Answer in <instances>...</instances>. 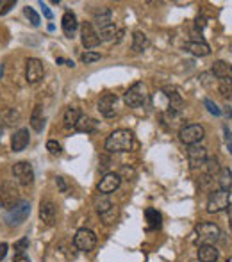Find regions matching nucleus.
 I'll return each instance as SVG.
<instances>
[{
	"label": "nucleus",
	"mask_w": 232,
	"mask_h": 262,
	"mask_svg": "<svg viewBox=\"0 0 232 262\" xmlns=\"http://www.w3.org/2000/svg\"><path fill=\"white\" fill-rule=\"evenodd\" d=\"M2 75H4V65H0V79H2Z\"/></svg>",
	"instance_id": "nucleus-49"
},
{
	"label": "nucleus",
	"mask_w": 232,
	"mask_h": 262,
	"mask_svg": "<svg viewBox=\"0 0 232 262\" xmlns=\"http://www.w3.org/2000/svg\"><path fill=\"white\" fill-rule=\"evenodd\" d=\"M120 184H122V177L118 173H105L100 178L97 189H99L100 194H111L120 188Z\"/></svg>",
	"instance_id": "nucleus-13"
},
{
	"label": "nucleus",
	"mask_w": 232,
	"mask_h": 262,
	"mask_svg": "<svg viewBox=\"0 0 232 262\" xmlns=\"http://www.w3.org/2000/svg\"><path fill=\"white\" fill-rule=\"evenodd\" d=\"M116 95L114 93H105L100 96L99 100V111L102 116H105V118H113L114 114H116V111H114V105H116Z\"/></svg>",
	"instance_id": "nucleus-16"
},
{
	"label": "nucleus",
	"mask_w": 232,
	"mask_h": 262,
	"mask_svg": "<svg viewBox=\"0 0 232 262\" xmlns=\"http://www.w3.org/2000/svg\"><path fill=\"white\" fill-rule=\"evenodd\" d=\"M231 52H232V48H231Z\"/></svg>",
	"instance_id": "nucleus-51"
},
{
	"label": "nucleus",
	"mask_w": 232,
	"mask_h": 262,
	"mask_svg": "<svg viewBox=\"0 0 232 262\" xmlns=\"http://www.w3.org/2000/svg\"><path fill=\"white\" fill-rule=\"evenodd\" d=\"M24 13H25V16L29 18L30 24H32V25H40V15H38V13H36L32 7H29V5H27V7H24Z\"/></svg>",
	"instance_id": "nucleus-34"
},
{
	"label": "nucleus",
	"mask_w": 232,
	"mask_h": 262,
	"mask_svg": "<svg viewBox=\"0 0 232 262\" xmlns=\"http://www.w3.org/2000/svg\"><path fill=\"white\" fill-rule=\"evenodd\" d=\"M55 184H57V188H59L61 193H66V191H68V186H66V182H64V178H63V177H57V178H55Z\"/></svg>",
	"instance_id": "nucleus-39"
},
{
	"label": "nucleus",
	"mask_w": 232,
	"mask_h": 262,
	"mask_svg": "<svg viewBox=\"0 0 232 262\" xmlns=\"http://www.w3.org/2000/svg\"><path fill=\"white\" fill-rule=\"evenodd\" d=\"M124 34H125V30L124 29H120V30H116V38H114V41H116V43H120V41H122V38H124Z\"/></svg>",
	"instance_id": "nucleus-44"
},
{
	"label": "nucleus",
	"mask_w": 232,
	"mask_h": 262,
	"mask_svg": "<svg viewBox=\"0 0 232 262\" xmlns=\"http://www.w3.org/2000/svg\"><path fill=\"white\" fill-rule=\"evenodd\" d=\"M13 262H30V259L25 255V253H15V259Z\"/></svg>",
	"instance_id": "nucleus-41"
},
{
	"label": "nucleus",
	"mask_w": 232,
	"mask_h": 262,
	"mask_svg": "<svg viewBox=\"0 0 232 262\" xmlns=\"http://www.w3.org/2000/svg\"><path fill=\"white\" fill-rule=\"evenodd\" d=\"M225 130H227V127H225ZM227 144H229V150H231V153H232V136L229 130H227Z\"/></svg>",
	"instance_id": "nucleus-46"
},
{
	"label": "nucleus",
	"mask_w": 232,
	"mask_h": 262,
	"mask_svg": "<svg viewBox=\"0 0 232 262\" xmlns=\"http://www.w3.org/2000/svg\"><path fill=\"white\" fill-rule=\"evenodd\" d=\"M99 59H100V54H99V52H86V54H82V57H80V61H82L84 65H91V63H97Z\"/></svg>",
	"instance_id": "nucleus-35"
},
{
	"label": "nucleus",
	"mask_w": 232,
	"mask_h": 262,
	"mask_svg": "<svg viewBox=\"0 0 232 262\" xmlns=\"http://www.w3.org/2000/svg\"><path fill=\"white\" fill-rule=\"evenodd\" d=\"M0 207H2V205H0Z\"/></svg>",
	"instance_id": "nucleus-52"
},
{
	"label": "nucleus",
	"mask_w": 232,
	"mask_h": 262,
	"mask_svg": "<svg viewBox=\"0 0 232 262\" xmlns=\"http://www.w3.org/2000/svg\"><path fill=\"white\" fill-rule=\"evenodd\" d=\"M195 27H197V30H202L204 27H206V18H204V16H198V18H197V24H195Z\"/></svg>",
	"instance_id": "nucleus-43"
},
{
	"label": "nucleus",
	"mask_w": 232,
	"mask_h": 262,
	"mask_svg": "<svg viewBox=\"0 0 232 262\" xmlns=\"http://www.w3.org/2000/svg\"><path fill=\"white\" fill-rule=\"evenodd\" d=\"M227 214H229V221H231V230H232V205L227 207Z\"/></svg>",
	"instance_id": "nucleus-47"
},
{
	"label": "nucleus",
	"mask_w": 232,
	"mask_h": 262,
	"mask_svg": "<svg viewBox=\"0 0 232 262\" xmlns=\"http://www.w3.org/2000/svg\"><path fill=\"white\" fill-rule=\"evenodd\" d=\"M74 246L79 252H91L97 246V236L89 228H80L74 236Z\"/></svg>",
	"instance_id": "nucleus-8"
},
{
	"label": "nucleus",
	"mask_w": 232,
	"mask_h": 262,
	"mask_svg": "<svg viewBox=\"0 0 232 262\" xmlns=\"http://www.w3.org/2000/svg\"><path fill=\"white\" fill-rule=\"evenodd\" d=\"M229 205H231V193L227 189H216V191H212L207 200V213H220V211H225Z\"/></svg>",
	"instance_id": "nucleus-6"
},
{
	"label": "nucleus",
	"mask_w": 232,
	"mask_h": 262,
	"mask_svg": "<svg viewBox=\"0 0 232 262\" xmlns=\"http://www.w3.org/2000/svg\"><path fill=\"white\" fill-rule=\"evenodd\" d=\"M13 5H15V2H13V0H11V2H7V4H5V7L2 11H0V15H4V13H7V11L11 9V7H13Z\"/></svg>",
	"instance_id": "nucleus-45"
},
{
	"label": "nucleus",
	"mask_w": 232,
	"mask_h": 262,
	"mask_svg": "<svg viewBox=\"0 0 232 262\" xmlns=\"http://www.w3.org/2000/svg\"><path fill=\"white\" fill-rule=\"evenodd\" d=\"M197 255H198V261L200 262H216L218 257H220L218 250L212 246V244H200Z\"/></svg>",
	"instance_id": "nucleus-19"
},
{
	"label": "nucleus",
	"mask_w": 232,
	"mask_h": 262,
	"mask_svg": "<svg viewBox=\"0 0 232 262\" xmlns=\"http://www.w3.org/2000/svg\"><path fill=\"white\" fill-rule=\"evenodd\" d=\"M57 218V209H55L54 202L50 200H43L40 205V219L47 225V227H52Z\"/></svg>",
	"instance_id": "nucleus-15"
},
{
	"label": "nucleus",
	"mask_w": 232,
	"mask_h": 262,
	"mask_svg": "<svg viewBox=\"0 0 232 262\" xmlns=\"http://www.w3.org/2000/svg\"><path fill=\"white\" fill-rule=\"evenodd\" d=\"M218 186L220 189H231L232 188V171L229 168H222L218 171Z\"/></svg>",
	"instance_id": "nucleus-28"
},
{
	"label": "nucleus",
	"mask_w": 232,
	"mask_h": 262,
	"mask_svg": "<svg viewBox=\"0 0 232 262\" xmlns=\"http://www.w3.org/2000/svg\"><path fill=\"white\" fill-rule=\"evenodd\" d=\"M61 27H63V32L68 38H74L75 30L79 27V22H77V16L72 13V11H66L63 15V20H61Z\"/></svg>",
	"instance_id": "nucleus-18"
},
{
	"label": "nucleus",
	"mask_w": 232,
	"mask_h": 262,
	"mask_svg": "<svg viewBox=\"0 0 232 262\" xmlns=\"http://www.w3.org/2000/svg\"><path fill=\"white\" fill-rule=\"evenodd\" d=\"M93 22L97 24V27H99V29H102V27H105V25H111V24H113V18H111V9H109V7H100V9L95 13Z\"/></svg>",
	"instance_id": "nucleus-26"
},
{
	"label": "nucleus",
	"mask_w": 232,
	"mask_h": 262,
	"mask_svg": "<svg viewBox=\"0 0 232 262\" xmlns=\"http://www.w3.org/2000/svg\"><path fill=\"white\" fill-rule=\"evenodd\" d=\"M204 105H206L209 113L214 114V116H220V114H222V109H220V107H218L211 98H204Z\"/></svg>",
	"instance_id": "nucleus-36"
},
{
	"label": "nucleus",
	"mask_w": 232,
	"mask_h": 262,
	"mask_svg": "<svg viewBox=\"0 0 232 262\" xmlns=\"http://www.w3.org/2000/svg\"><path fill=\"white\" fill-rule=\"evenodd\" d=\"M40 5H41V11H43L45 18H47V20H52V18H54V15H52V11L49 9V5L43 4V2H40Z\"/></svg>",
	"instance_id": "nucleus-40"
},
{
	"label": "nucleus",
	"mask_w": 232,
	"mask_h": 262,
	"mask_svg": "<svg viewBox=\"0 0 232 262\" xmlns=\"http://www.w3.org/2000/svg\"><path fill=\"white\" fill-rule=\"evenodd\" d=\"M29 141H30L29 129L16 130V132L13 134V138H11V148H13V152H22V150L27 148Z\"/></svg>",
	"instance_id": "nucleus-17"
},
{
	"label": "nucleus",
	"mask_w": 232,
	"mask_h": 262,
	"mask_svg": "<svg viewBox=\"0 0 232 262\" xmlns=\"http://www.w3.org/2000/svg\"><path fill=\"white\" fill-rule=\"evenodd\" d=\"M2 130H4V129H2V125H0V138H2Z\"/></svg>",
	"instance_id": "nucleus-50"
},
{
	"label": "nucleus",
	"mask_w": 232,
	"mask_h": 262,
	"mask_svg": "<svg viewBox=\"0 0 232 262\" xmlns=\"http://www.w3.org/2000/svg\"><path fill=\"white\" fill-rule=\"evenodd\" d=\"M80 116H82V114H80L79 107H75V105H68V107L64 109V114H63L64 127H66V129H72V127H75V123L79 121Z\"/></svg>",
	"instance_id": "nucleus-21"
},
{
	"label": "nucleus",
	"mask_w": 232,
	"mask_h": 262,
	"mask_svg": "<svg viewBox=\"0 0 232 262\" xmlns=\"http://www.w3.org/2000/svg\"><path fill=\"white\" fill-rule=\"evenodd\" d=\"M29 214H30V203L22 200L18 205H15V207L9 209V211L5 213L4 219L9 227H18V225H22L25 219L29 218Z\"/></svg>",
	"instance_id": "nucleus-5"
},
{
	"label": "nucleus",
	"mask_w": 232,
	"mask_h": 262,
	"mask_svg": "<svg viewBox=\"0 0 232 262\" xmlns=\"http://www.w3.org/2000/svg\"><path fill=\"white\" fill-rule=\"evenodd\" d=\"M145 216H147L148 228H150V230H155V228L161 227V219H163V216H161V213H157L155 209H147V211H145Z\"/></svg>",
	"instance_id": "nucleus-27"
},
{
	"label": "nucleus",
	"mask_w": 232,
	"mask_h": 262,
	"mask_svg": "<svg viewBox=\"0 0 232 262\" xmlns=\"http://www.w3.org/2000/svg\"><path fill=\"white\" fill-rule=\"evenodd\" d=\"M211 73L220 79H232V65L225 63V61H214L211 68Z\"/></svg>",
	"instance_id": "nucleus-20"
},
{
	"label": "nucleus",
	"mask_w": 232,
	"mask_h": 262,
	"mask_svg": "<svg viewBox=\"0 0 232 262\" xmlns=\"http://www.w3.org/2000/svg\"><path fill=\"white\" fill-rule=\"evenodd\" d=\"M45 75V66L40 59L36 57H30V59L25 61V79L29 84H38Z\"/></svg>",
	"instance_id": "nucleus-9"
},
{
	"label": "nucleus",
	"mask_w": 232,
	"mask_h": 262,
	"mask_svg": "<svg viewBox=\"0 0 232 262\" xmlns=\"http://www.w3.org/2000/svg\"><path fill=\"white\" fill-rule=\"evenodd\" d=\"M148 45H150V40H148V36L141 30H134L132 34V50L134 52H143V50L148 48Z\"/></svg>",
	"instance_id": "nucleus-25"
},
{
	"label": "nucleus",
	"mask_w": 232,
	"mask_h": 262,
	"mask_svg": "<svg viewBox=\"0 0 232 262\" xmlns=\"http://www.w3.org/2000/svg\"><path fill=\"white\" fill-rule=\"evenodd\" d=\"M132 148V132L127 129L114 130L107 139H105V150L111 153L129 152Z\"/></svg>",
	"instance_id": "nucleus-1"
},
{
	"label": "nucleus",
	"mask_w": 232,
	"mask_h": 262,
	"mask_svg": "<svg viewBox=\"0 0 232 262\" xmlns=\"http://www.w3.org/2000/svg\"><path fill=\"white\" fill-rule=\"evenodd\" d=\"M66 66H70V68H74V61H66Z\"/></svg>",
	"instance_id": "nucleus-48"
},
{
	"label": "nucleus",
	"mask_w": 232,
	"mask_h": 262,
	"mask_svg": "<svg viewBox=\"0 0 232 262\" xmlns=\"http://www.w3.org/2000/svg\"><path fill=\"white\" fill-rule=\"evenodd\" d=\"M47 150H49L52 155H59V153H61V144L57 143V141H54V139H50V141H47Z\"/></svg>",
	"instance_id": "nucleus-38"
},
{
	"label": "nucleus",
	"mask_w": 232,
	"mask_h": 262,
	"mask_svg": "<svg viewBox=\"0 0 232 262\" xmlns=\"http://www.w3.org/2000/svg\"><path fill=\"white\" fill-rule=\"evenodd\" d=\"M206 166H207V177H212L214 173L220 171V164H218V157H207L206 161Z\"/></svg>",
	"instance_id": "nucleus-32"
},
{
	"label": "nucleus",
	"mask_w": 232,
	"mask_h": 262,
	"mask_svg": "<svg viewBox=\"0 0 232 262\" xmlns=\"http://www.w3.org/2000/svg\"><path fill=\"white\" fill-rule=\"evenodd\" d=\"M218 91L222 93L225 100H232V79H220L218 80Z\"/></svg>",
	"instance_id": "nucleus-29"
},
{
	"label": "nucleus",
	"mask_w": 232,
	"mask_h": 262,
	"mask_svg": "<svg viewBox=\"0 0 232 262\" xmlns=\"http://www.w3.org/2000/svg\"><path fill=\"white\" fill-rule=\"evenodd\" d=\"M30 127L36 132H41L45 127V116H43V107L41 105H36L32 109V114H30Z\"/></svg>",
	"instance_id": "nucleus-24"
},
{
	"label": "nucleus",
	"mask_w": 232,
	"mask_h": 262,
	"mask_svg": "<svg viewBox=\"0 0 232 262\" xmlns=\"http://www.w3.org/2000/svg\"><path fill=\"white\" fill-rule=\"evenodd\" d=\"M198 79H200V82H202L206 88H214V86H218V79L211 73V71H207V73H202L200 77H198Z\"/></svg>",
	"instance_id": "nucleus-31"
},
{
	"label": "nucleus",
	"mask_w": 232,
	"mask_h": 262,
	"mask_svg": "<svg viewBox=\"0 0 232 262\" xmlns=\"http://www.w3.org/2000/svg\"><path fill=\"white\" fill-rule=\"evenodd\" d=\"M27 248H29V239L27 238H22L15 242V252L16 253H24Z\"/></svg>",
	"instance_id": "nucleus-37"
},
{
	"label": "nucleus",
	"mask_w": 232,
	"mask_h": 262,
	"mask_svg": "<svg viewBox=\"0 0 232 262\" xmlns=\"http://www.w3.org/2000/svg\"><path fill=\"white\" fill-rule=\"evenodd\" d=\"M206 138V130H204L202 125H197V123H191V125H186L182 129L179 130V139L182 141L184 144H198L202 139Z\"/></svg>",
	"instance_id": "nucleus-7"
},
{
	"label": "nucleus",
	"mask_w": 232,
	"mask_h": 262,
	"mask_svg": "<svg viewBox=\"0 0 232 262\" xmlns=\"http://www.w3.org/2000/svg\"><path fill=\"white\" fill-rule=\"evenodd\" d=\"M7 250H9L7 242H2V244H0V261H4V259H5V255H7Z\"/></svg>",
	"instance_id": "nucleus-42"
},
{
	"label": "nucleus",
	"mask_w": 232,
	"mask_h": 262,
	"mask_svg": "<svg viewBox=\"0 0 232 262\" xmlns=\"http://www.w3.org/2000/svg\"><path fill=\"white\" fill-rule=\"evenodd\" d=\"M80 41L84 45V48H95L100 45V38L99 32L95 30V27L89 22L82 24V29H80Z\"/></svg>",
	"instance_id": "nucleus-14"
},
{
	"label": "nucleus",
	"mask_w": 232,
	"mask_h": 262,
	"mask_svg": "<svg viewBox=\"0 0 232 262\" xmlns=\"http://www.w3.org/2000/svg\"><path fill=\"white\" fill-rule=\"evenodd\" d=\"M195 241L197 244H212V242H216L222 236V230L218 227L216 223H211V221H202L198 223L197 227H195Z\"/></svg>",
	"instance_id": "nucleus-2"
},
{
	"label": "nucleus",
	"mask_w": 232,
	"mask_h": 262,
	"mask_svg": "<svg viewBox=\"0 0 232 262\" xmlns=\"http://www.w3.org/2000/svg\"><path fill=\"white\" fill-rule=\"evenodd\" d=\"M186 48L191 52L193 55H197V57H206V55L211 54V48H209V45L202 40H193L186 45Z\"/></svg>",
	"instance_id": "nucleus-22"
},
{
	"label": "nucleus",
	"mask_w": 232,
	"mask_h": 262,
	"mask_svg": "<svg viewBox=\"0 0 232 262\" xmlns=\"http://www.w3.org/2000/svg\"><path fill=\"white\" fill-rule=\"evenodd\" d=\"M114 34H116V27H114V24L105 25V27L99 29L100 41H111V40H114Z\"/></svg>",
	"instance_id": "nucleus-30"
},
{
	"label": "nucleus",
	"mask_w": 232,
	"mask_h": 262,
	"mask_svg": "<svg viewBox=\"0 0 232 262\" xmlns=\"http://www.w3.org/2000/svg\"><path fill=\"white\" fill-rule=\"evenodd\" d=\"M74 129L77 130V132H86V134L95 132V130L99 129V121L95 118H89V116H80Z\"/></svg>",
	"instance_id": "nucleus-23"
},
{
	"label": "nucleus",
	"mask_w": 232,
	"mask_h": 262,
	"mask_svg": "<svg viewBox=\"0 0 232 262\" xmlns=\"http://www.w3.org/2000/svg\"><path fill=\"white\" fill-rule=\"evenodd\" d=\"M124 100L129 107H141V105H145L148 100L147 86H145L143 82H134V84L125 91Z\"/></svg>",
	"instance_id": "nucleus-4"
},
{
	"label": "nucleus",
	"mask_w": 232,
	"mask_h": 262,
	"mask_svg": "<svg viewBox=\"0 0 232 262\" xmlns=\"http://www.w3.org/2000/svg\"><path fill=\"white\" fill-rule=\"evenodd\" d=\"M188 161L191 169L202 168V166H206V161H207V150L200 144H191L188 148Z\"/></svg>",
	"instance_id": "nucleus-12"
},
{
	"label": "nucleus",
	"mask_w": 232,
	"mask_h": 262,
	"mask_svg": "<svg viewBox=\"0 0 232 262\" xmlns=\"http://www.w3.org/2000/svg\"><path fill=\"white\" fill-rule=\"evenodd\" d=\"M13 175L22 186H30L34 182V168L32 164L27 163V161H20L13 166Z\"/></svg>",
	"instance_id": "nucleus-11"
},
{
	"label": "nucleus",
	"mask_w": 232,
	"mask_h": 262,
	"mask_svg": "<svg viewBox=\"0 0 232 262\" xmlns=\"http://www.w3.org/2000/svg\"><path fill=\"white\" fill-rule=\"evenodd\" d=\"M95 207H97V213L102 216L104 223H113L116 218V207L113 205V202L107 198V194H102V196L95 198Z\"/></svg>",
	"instance_id": "nucleus-10"
},
{
	"label": "nucleus",
	"mask_w": 232,
	"mask_h": 262,
	"mask_svg": "<svg viewBox=\"0 0 232 262\" xmlns=\"http://www.w3.org/2000/svg\"><path fill=\"white\" fill-rule=\"evenodd\" d=\"M4 119H5V125H15V123H18L20 114H18V111H15V109H5Z\"/></svg>",
	"instance_id": "nucleus-33"
},
{
	"label": "nucleus",
	"mask_w": 232,
	"mask_h": 262,
	"mask_svg": "<svg viewBox=\"0 0 232 262\" xmlns=\"http://www.w3.org/2000/svg\"><path fill=\"white\" fill-rule=\"evenodd\" d=\"M22 200H20V189H18V186L13 180L2 182V186H0V205L9 211V209H13Z\"/></svg>",
	"instance_id": "nucleus-3"
}]
</instances>
